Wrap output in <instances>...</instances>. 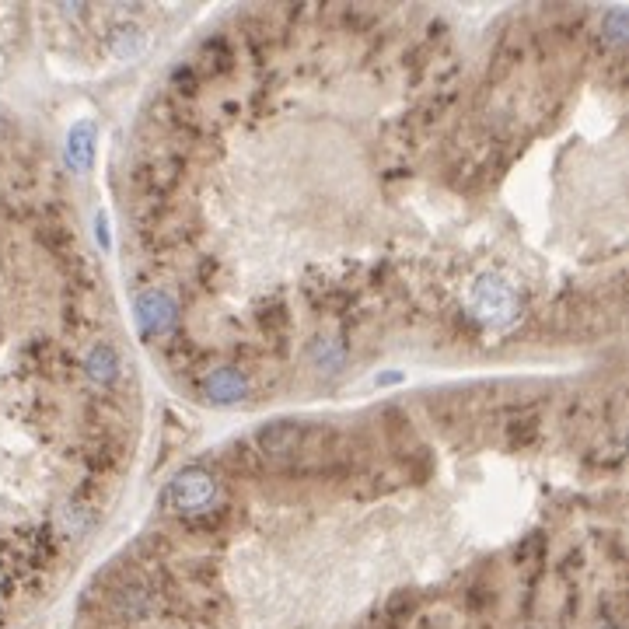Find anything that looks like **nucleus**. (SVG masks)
Listing matches in <instances>:
<instances>
[{
    "instance_id": "nucleus-2",
    "label": "nucleus",
    "mask_w": 629,
    "mask_h": 629,
    "mask_svg": "<svg viewBox=\"0 0 629 629\" xmlns=\"http://www.w3.org/2000/svg\"><path fill=\"white\" fill-rule=\"evenodd\" d=\"M133 315H137V329L144 332L147 339H158L175 329V322H179V305H175V298L168 291L151 287V291H144L133 301Z\"/></svg>"
},
{
    "instance_id": "nucleus-4",
    "label": "nucleus",
    "mask_w": 629,
    "mask_h": 629,
    "mask_svg": "<svg viewBox=\"0 0 629 629\" xmlns=\"http://www.w3.org/2000/svg\"><path fill=\"white\" fill-rule=\"evenodd\" d=\"M472 308H476V315L483 318V322H507V318H514V308H518V301H514V291L504 284V280L497 277H486L476 284V294H472Z\"/></svg>"
},
{
    "instance_id": "nucleus-5",
    "label": "nucleus",
    "mask_w": 629,
    "mask_h": 629,
    "mask_svg": "<svg viewBox=\"0 0 629 629\" xmlns=\"http://www.w3.org/2000/svg\"><path fill=\"white\" fill-rule=\"evenodd\" d=\"M249 374L242 367H214L203 378V399L214 406H238L249 395Z\"/></svg>"
},
{
    "instance_id": "nucleus-10",
    "label": "nucleus",
    "mask_w": 629,
    "mask_h": 629,
    "mask_svg": "<svg viewBox=\"0 0 629 629\" xmlns=\"http://www.w3.org/2000/svg\"><path fill=\"white\" fill-rule=\"evenodd\" d=\"M231 60H235V53H231V46L224 39H210L203 46V70H210V74L231 70Z\"/></svg>"
},
{
    "instance_id": "nucleus-8",
    "label": "nucleus",
    "mask_w": 629,
    "mask_h": 629,
    "mask_svg": "<svg viewBox=\"0 0 629 629\" xmlns=\"http://www.w3.org/2000/svg\"><path fill=\"white\" fill-rule=\"evenodd\" d=\"M312 360L322 367V371H339V367H343V360H346V350H343V343H339V339H315Z\"/></svg>"
},
{
    "instance_id": "nucleus-3",
    "label": "nucleus",
    "mask_w": 629,
    "mask_h": 629,
    "mask_svg": "<svg viewBox=\"0 0 629 629\" xmlns=\"http://www.w3.org/2000/svg\"><path fill=\"white\" fill-rule=\"evenodd\" d=\"M305 437H308V427L298 420H273L266 423V427L256 430V444L259 451H263L266 458H294L301 448H305Z\"/></svg>"
},
{
    "instance_id": "nucleus-6",
    "label": "nucleus",
    "mask_w": 629,
    "mask_h": 629,
    "mask_svg": "<svg viewBox=\"0 0 629 629\" xmlns=\"http://www.w3.org/2000/svg\"><path fill=\"white\" fill-rule=\"evenodd\" d=\"M63 158H67L70 172H77V175L91 172V161H95V123L81 119V123L70 126Z\"/></svg>"
},
{
    "instance_id": "nucleus-9",
    "label": "nucleus",
    "mask_w": 629,
    "mask_h": 629,
    "mask_svg": "<svg viewBox=\"0 0 629 629\" xmlns=\"http://www.w3.org/2000/svg\"><path fill=\"white\" fill-rule=\"evenodd\" d=\"M626 32H629L626 7H609V11L602 14V39L609 42V46H623Z\"/></svg>"
},
{
    "instance_id": "nucleus-1",
    "label": "nucleus",
    "mask_w": 629,
    "mask_h": 629,
    "mask_svg": "<svg viewBox=\"0 0 629 629\" xmlns=\"http://www.w3.org/2000/svg\"><path fill=\"white\" fill-rule=\"evenodd\" d=\"M217 500H221V483L214 479V472L200 469V465L175 472L165 483V490H161V507L168 514H179V518L210 514L217 507Z\"/></svg>"
},
{
    "instance_id": "nucleus-7",
    "label": "nucleus",
    "mask_w": 629,
    "mask_h": 629,
    "mask_svg": "<svg viewBox=\"0 0 629 629\" xmlns=\"http://www.w3.org/2000/svg\"><path fill=\"white\" fill-rule=\"evenodd\" d=\"M84 374H88L95 385H112L119 378V353L109 343H98L84 357Z\"/></svg>"
},
{
    "instance_id": "nucleus-11",
    "label": "nucleus",
    "mask_w": 629,
    "mask_h": 629,
    "mask_svg": "<svg viewBox=\"0 0 629 629\" xmlns=\"http://www.w3.org/2000/svg\"><path fill=\"white\" fill-rule=\"evenodd\" d=\"M95 238H98V245H102L105 252L112 249V238H109V217H105V214H98V217H95Z\"/></svg>"
}]
</instances>
